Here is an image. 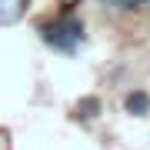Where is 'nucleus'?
<instances>
[{"instance_id": "nucleus-1", "label": "nucleus", "mask_w": 150, "mask_h": 150, "mask_svg": "<svg viewBox=\"0 0 150 150\" xmlns=\"http://www.w3.org/2000/svg\"><path fill=\"white\" fill-rule=\"evenodd\" d=\"M40 37L47 47H54L57 54H77L80 50V43H83V23L77 20L74 13H60L57 20H50V23H43L40 27Z\"/></svg>"}, {"instance_id": "nucleus-2", "label": "nucleus", "mask_w": 150, "mask_h": 150, "mask_svg": "<svg viewBox=\"0 0 150 150\" xmlns=\"http://www.w3.org/2000/svg\"><path fill=\"white\" fill-rule=\"evenodd\" d=\"M123 107H127V113H134V117H147L150 113V97L144 90H134V93H127Z\"/></svg>"}, {"instance_id": "nucleus-3", "label": "nucleus", "mask_w": 150, "mask_h": 150, "mask_svg": "<svg viewBox=\"0 0 150 150\" xmlns=\"http://www.w3.org/2000/svg\"><path fill=\"white\" fill-rule=\"evenodd\" d=\"M23 4H27V0H0V27L20 20L23 17Z\"/></svg>"}, {"instance_id": "nucleus-4", "label": "nucleus", "mask_w": 150, "mask_h": 150, "mask_svg": "<svg viewBox=\"0 0 150 150\" xmlns=\"http://www.w3.org/2000/svg\"><path fill=\"white\" fill-rule=\"evenodd\" d=\"M103 4H110V7H140L144 0H103Z\"/></svg>"}]
</instances>
